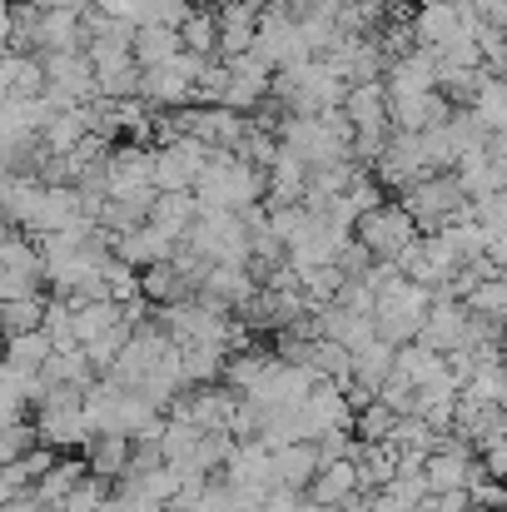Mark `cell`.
<instances>
[{
	"instance_id": "cell-1",
	"label": "cell",
	"mask_w": 507,
	"mask_h": 512,
	"mask_svg": "<svg viewBox=\"0 0 507 512\" xmlns=\"http://www.w3.org/2000/svg\"><path fill=\"white\" fill-rule=\"evenodd\" d=\"M189 194L199 199V209H229V214H239V209H249V204L264 199V174L249 170L244 160H234L224 150H214Z\"/></svg>"
},
{
	"instance_id": "cell-2",
	"label": "cell",
	"mask_w": 507,
	"mask_h": 512,
	"mask_svg": "<svg viewBox=\"0 0 507 512\" xmlns=\"http://www.w3.org/2000/svg\"><path fill=\"white\" fill-rule=\"evenodd\" d=\"M179 244L204 264H234V269L249 264V229L229 209H199V219L189 224V234Z\"/></svg>"
},
{
	"instance_id": "cell-3",
	"label": "cell",
	"mask_w": 507,
	"mask_h": 512,
	"mask_svg": "<svg viewBox=\"0 0 507 512\" xmlns=\"http://www.w3.org/2000/svg\"><path fill=\"white\" fill-rule=\"evenodd\" d=\"M428 304H433V294H428V289H418V284H408V279L383 284V289L373 294V334L388 343V348L413 343L418 339V329H423Z\"/></svg>"
},
{
	"instance_id": "cell-4",
	"label": "cell",
	"mask_w": 507,
	"mask_h": 512,
	"mask_svg": "<svg viewBox=\"0 0 507 512\" xmlns=\"http://www.w3.org/2000/svg\"><path fill=\"white\" fill-rule=\"evenodd\" d=\"M35 443H45L50 453L60 448H85L90 443V428H85V413H80V388H65V383H45V393L35 398Z\"/></svg>"
},
{
	"instance_id": "cell-5",
	"label": "cell",
	"mask_w": 507,
	"mask_h": 512,
	"mask_svg": "<svg viewBox=\"0 0 507 512\" xmlns=\"http://www.w3.org/2000/svg\"><path fill=\"white\" fill-rule=\"evenodd\" d=\"M393 204L413 219L418 234H438L443 224H453V219L468 214V199H463V189H458L453 174H428V179H418L408 194H398Z\"/></svg>"
},
{
	"instance_id": "cell-6",
	"label": "cell",
	"mask_w": 507,
	"mask_h": 512,
	"mask_svg": "<svg viewBox=\"0 0 507 512\" xmlns=\"http://www.w3.org/2000/svg\"><path fill=\"white\" fill-rule=\"evenodd\" d=\"M314 383H319V378H314L309 368H294V363H284V358L269 353V363H264V373L254 378V388L244 393V403L259 408V418H269V413H289V408H299V403L309 398Z\"/></svg>"
},
{
	"instance_id": "cell-7",
	"label": "cell",
	"mask_w": 507,
	"mask_h": 512,
	"mask_svg": "<svg viewBox=\"0 0 507 512\" xmlns=\"http://www.w3.org/2000/svg\"><path fill=\"white\" fill-rule=\"evenodd\" d=\"M353 239L368 249V259H398L413 239H418V229H413V219L393 204V199H383L378 209H368V214H358L353 219Z\"/></svg>"
},
{
	"instance_id": "cell-8",
	"label": "cell",
	"mask_w": 507,
	"mask_h": 512,
	"mask_svg": "<svg viewBox=\"0 0 507 512\" xmlns=\"http://www.w3.org/2000/svg\"><path fill=\"white\" fill-rule=\"evenodd\" d=\"M209 155H214V150H204V145L189 140V135L160 145V150H155V170H150L155 194H184V189H194V179L209 165Z\"/></svg>"
},
{
	"instance_id": "cell-9",
	"label": "cell",
	"mask_w": 507,
	"mask_h": 512,
	"mask_svg": "<svg viewBox=\"0 0 507 512\" xmlns=\"http://www.w3.org/2000/svg\"><path fill=\"white\" fill-rule=\"evenodd\" d=\"M348 244V234L334 229L324 214H309L304 209V224L289 234V244H284V264L299 274V269H314V264H334L338 249Z\"/></svg>"
},
{
	"instance_id": "cell-10",
	"label": "cell",
	"mask_w": 507,
	"mask_h": 512,
	"mask_svg": "<svg viewBox=\"0 0 507 512\" xmlns=\"http://www.w3.org/2000/svg\"><path fill=\"white\" fill-rule=\"evenodd\" d=\"M473 339V319H468V309L458 304V299H433L428 304V314H423V329H418V348H428V353H438V358H448V353H458V348H468Z\"/></svg>"
},
{
	"instance_id": "cell-11",
	"label": "cell",
	"mask_w": 507,
	"mask_h": 512,
	"mask_svg": "<svg viewBox=\"0 0 507 512\" xmlns=\"http://www.w3.org/2000/svg\"><path fill=\"white\" fill-rule=\"evenodd\" d=\"M383 95L388 100H408V95H433L438 90V55L433 50H403L383 65Z\"/></svg>"
},
{
	"instance_id": "cell-12",
	"label": "cell",
	"mask_w": 507,
	"mask_h": 512,
	"mask_svg": "<svg viewBox=\"0 0 507 512\" xmlns=\"http://www.w3.org/2000/svg\"><path fill=\"white\" fill-rule=\"evenodd\" d=\"M473 478H478V458H473V448L458 443V438H443V443L423 458V488H428V493H463Z\"/></svg>"
},
{
	"instance_id": "cell-13",
	"label": "cell",
	"mask_w": 507,
	"mask_h": 512,
	"mask_svg": "<svg viewBox=\"0 0 507 512\" xmlns=\"http://www.w3.org/2000/svg\"><path fill=\"white\" fill-rule=\"evenodd\" d=\"M294 423H299V443H314V438H324L329 428H348L353 423V413H348V403H343V393H338L334 383H314L309 388V398L294 408Z\"/></svg>"
},
{
	"instance_id": "cell-14",
	"label": "cell",
	"mask_w": 507,
	"mask_h": 512,
	"mask_svg": "<svg viewBox=\"0 0 507 512\" xmlns=\"http://www.w3.org/2000/svg\"><path fill=\"white\" fill-rule=\"evenodd\" d=\"M259 10H264L259 0H224V5L214 10V25H219V45H214V60H234V55H249Z\"/></svg>"
},
{
	"instance_id": "cell-15",
	"label": "cell",
	"mask_w": 507,
	"mask_h": 512,
	"mask_svg": "<svg viewBox=\"0 0 507 512\" xmlns=\"http://www.w3.org/2000/svg\"><path fill=\"white\" fill-rule=\"evenodd\" d=\"M458 10L463 0H418V10H408V30L418 50H438L448 35H458Z\"/></svg>"
},
{
	"instance_id": "cell-16",
	"label": "cell",
	"mask_w": 507,
	"mask_h": 512,
	"mask_svg": "<svg viewBox=\"0 0 507 512\" xmlns=\"http://www.w3.org/2000/svg\"><path fill=\"white\" fill-rule=\"evenodd\" d=\"M110 254L125 264V269H150V264H165L169 254H174V244H169L160 229H150V224H140V229H130V234H120V239H110Z\"/></svg>"
},
{
	"instance_id": "cell-17",
	"label": "cell",
	"mask_w": 507,
	"mask_h": 512,
	"mask_svg": "<svg viewBox=\"0 0 507 512\" xmlns=\"http://www.w3.org/2000/svg\"><path fill=\"white\" fill-rule=\"evenodd\" d=\"M304 179H309V165L279 145V155L264 170V204H304Z\"/></svg>"
},
{
	"instance_id": "cell-18",
	"label": "cell",
	"mask_w": 507,
	"mask_h": 512,
	"mask_svg": "<svg viewBox=\"0 0 507 512\" xmlns=\"http://www.w3.org/2000/svg\"><path fill=\"white\" fill-rule=\"evenodd\" d=\"M85 135H95V115L90 105H70V110H55L40 130V150L45 155H70Z\"/></svg>"
},
{
	"instance_id": "cell-19",
	"label": "cell",
	"mask_w": 507,
	"mask_h": 512,
	"mask_svg": "<svg viewBox=\"0 0 507 512\" xmlns=\"http://www.w3.org/2000/svg\"><path fill=\"white\" fill-rule=\"evenodd\" d=\"M343 120L353 125V135L363 130H388V95L378 80H363V85H348L343 95Z\"/></svg>"
},
{
	"instance_id": "cell-20",
	"label": "cell",
	"mask_w": 507,
	"mask_h": 512,
	"mask_svg": "<svg viewBox=\"0 0 507 512\" xmlns=\"http://www.w3.org/2000/svg\"><path fill=\"white\" fill-rule=\"evenodd\" d=\"M130 438H120V433H95L90 443H85V473L90 478H100V483H120V473L130 468Z\"/></svg>"
},
{
	"instance_id": "cell-21",
	"label": "cell",
	"mask_w": 507,
	"mask_h": 512,
	"mask_svg": "<svg viewBox=\"0 0 507 512\" xmlns=\"http://www.w3.org/2000/svg\"><path fill=\"white\" fill-rule=\"evenodd\" d=\"M269 468H274V488H294L304 493L319 473V458H314V443H284V448H269Z\"/></svg>"
},
{
	"instance_id": "cell-22",
	"label": "cell",
	"mask_w": 507,
	"mask_h": 512,
	"mask_svg": "<svg viewBox=\"0 0 507 512\" xmlns=\"http://www.w3.org/2000/svg\"><path fill=\"white\" fill-rule=\"evenodd\" d=\"M60 50H85L80 15H70V10H40V20H35V55H60Z\"/></svg>"
},
{
	"instance_id": "cell-23",
	"label": "cell",
	"mask_w": 507,
	"mask_h": 512,
	"mask_svg": "<svg viewBox=\"0 0 507 512\" xmlns=\"http://www.w3.org/2000/svg\"><path fill=\"white\" fill-rule=\"evenodd\" d=\"M140 299L150 304V309H169V304H184V299H194V284L174 269V264H150V269H140Z\"/></svg>"
},
{
	"instance_id": "cell-24",
	"label": "cell",
	"mask_w": 507,
	"mask_h": 512,
	"mask_svg": "<svg viewBox=\"0 0 507 512\" xmlns=\"http://www.w3.org/2000/svg\"><path fill=\"white\" fill-rule=\"evenodd\" d=\"M199 219V199L184 189V194H155V209H150V229H160L169 244H179L184 234H189V224Z\"/></svg>"
},
{
	"instance_id": "cell-25",
	"label": "cell",
	"mask_w": 507,
	"mask_h": 512,
	"mask_svg": "<svg viewBox=\"0 0 507 512\" xmlns=\"http://www.w3.org/2000/svg\"><path fill=\"white\" fill-rule=\"evenodd\" d=\"M224 348L219 343H184L179 348V383L184 388H214L224 373Z\"/></svg>"
},
{
	"instance_id": "cell-26",
	"label": "cell",
	"mask_w": 507,
	"mask_h": 512,
	"mask_svg": "<svg viewBox=\"0 0 507 512\" xmlns=\"http://www.w3.org/2000/svg\"><path fill=\"white\" fill-rule=\"evenodd\" d=\"M179 50H184V45H179V30H169V25H135V35H130V60H135L140 70L169 65Z\"/></svg>"
},
{
	"instance_id": "cell-27",
	"label": "cell",
	"mask_w": 507,
	"mask_h": 512,
	"mask_svg": "<svg viewBox=\"0 0 507 512\" xmlns=\"http://www.w3.org/2000/svg\"><path fill=\"white\" fill-rule=\"evenodd\" d=\"M353 493H363V488H358V468H353V463H324V468L314 473V483H309V493H304V498L338 512Z\"/></svg>"
},
{
	"instance_id": "cell-28",
	"label": "cell",
	"mask_w": 507,
	"mask_h": 512,
	"mask_svg": "<svg viewBox=\"0 0 507 512\" xmlns=\"http://www.w3.org/2000/svg\"><path fill=\"white\" fill-rule=\"evenodd\" d=\"M120 324H125V314H120V304H110V299H90V304H80V309L70 314V329H75V343H80V348L105 339V334L120 329Z\"/></svg>"
},
{
	"instance_id": "cell-29",
	"label": "cell",
	"mask_w": 507,
	"mask_h": 512,
	"mask_svg": "<svg viewBox=\"0 0 507 512\" xmlns=\"http://www.w3.org/2000/svg\"><path fill=\"white\" fill-rule=\"evenodd\" d=\"M353 468H358V488H363V493H378V488L398 473V448H393V443H358Z\"/></svg>"
},
{
	"instance_id": "cell-30",
	"label": "cell",
	"mask_w": 507,
	"mask_h": 512,
	"mask_svg": "<svg viewBox=\"0 0 507 512\" xmlns=\"http://www.w3.org/2000/svg\"><path fill=\"white\" fill-rule=\"evenodd\" d=\"M85 478H90V473H85V463H75V458H60V463H55V468H50V473L35 483V503H40L45 512H55L60 503H65V498H70V493H75V488H80V483H85Z\"/></svg>"
},
{
	"instance_id": "cell-31",
	"label": "cell",
	"mask_w": 507,
	"mask_h": 512,
	"mask_svg": "<svg viewBox=\"0 0 507 512\" xmlns=\"http://www.w3.org/2000/svg\"><path fill=\"white\" fill-rule=\"evenodd\" d=\"M45 358H50V339H45L40 329H30V334H5V353H0L5 368L35 378V373L45 368Z\"/></svg>"
},
{
	"instance_id": "cell-32",
	"label": "cell",
	"mask_w": 507,
	"mask_h": 512,
	"mask_svg": "<svg viewBox=\"0 0 507 512\" xmlns=\"http://www.w3.org/2000/svg\"><path fill=\"white\" fill-rule=\"evenodd\" d=\"M348 373H353V383L378 388V383L393 373V348H388L383 339H368L363 348H353V353H348Z\"/></svg>"
},
{
	"instance_id": "cell-33",
	"label": "cell",
	"mask_w": 507,
	"mask_h": 512,
	"mask_svg": "<svg viewBox=\"0 0 507 512\" xmlns=\"http://www.w3.org/2000/svg\"><path fill=\"white\" fill-rule=\"evenodd\" d=\"M468 115L478 120V130H483V135H503L507 130V85L498 80V75H493V80H483V90L473 95Z\"/></svg>"
},
{
	"instance_id": "cell-34",
	"label": "cell",
	"mask_w": 507,
	"mask_h": 512,
	"mask_svg": "<svg viewBox=\"0 0 507 512\" xmlns=\"http://www.w3.org/2000/svg\"><path fill=\"white\" fill-rule=\"evenodd\" d=\"M179 45L199 60H214V45H219V25H214V10L209 5H194L179 25Z\"/></svg>"
},
{
	"instance_id": "cell-35",
	"label": "cell",
	"mask_w": 507,
	"mask_h": 512,
	"mask_svg": "<svg viewBox=\"0 0 507 512\" xmlns=\"http://www.w3.org/2000/svg\"><path fill=\"white\" fill-rule=\"evenodd\" d=\"M463 393L473 398V403H488V408H503L507 403V383H503V363L498 358H483L473 373H468V383H463Z\"/></svg>"
},
{
	"instance_id": "cell-36",
	"label": "cell",
	"mask_w": 507,
	"mask_h": 512,
	"mask_svg": "<svg viewBox=\"0 0 507 512\" xmlns=\"http://www.w3.org/2000/svg\"><path fill=\"white\" fill-rule=\"evenodd\" d=\"M40 314H45V294L0 304V339H5V334H30V329H40Z\"/></svg>"
},
{
	"instance_id": "cell-37",
	"label": "cell",
	"mask_w": 507,
	"mask_h": 512,
	"mask_svg": "<svg viewBox=\"0 0 507 512\" xmlns=\"http://www.w3.org/2000/svg\"><path fill=\"white\" fill-rule=\"evenodd\" d=\"M388 443H393L398 453H418V458H428L443 438H438L428 423H418V418H398V423H393V433H388Z\"/></svg>"
},
{
	"instance_id": "cell-38",
	"label": "cell",
	"mask_w": 507,
	"mask_h": 512,
	"mask_svg": "<svg viewBox=\"0 0 507 512\" xmlns=\"http://www.w3.org/2000/svg\"><path fill=\"white\" fill-rule=\"evenodd\" d=\"M463 309H468V319H493V324H503V314H507V284H503V279H488V284H478V289L463 299Z\"/></svg>"
},
{
	"instance_id": "cell-39",
	"label": "cell",
	"mask_w": 507,
	"mask_h": 512,
	"mask_svg": "<svg viewBox=\"0 0 507 512\" xmlns=\"http://www.w3.org/2000/svg\"><path fill=\"white\" fill-rule=\"evenodd\" d=\"M393 423H398V413H388L383 403H368V408H358L353 413V438L358 443H388V433H393Z\"/></svg>"
},
{
	"instance_id": "cell-40",
	"label": "cell",
	"mask_w": 507,
	"mask_h": 512,
	"mask_svg": "<svg viewBox=\"0 0 507 512\" xmlns=\"http://www.w3.org/2000/svg\"><path fill=\"white\" fill-rule=\"evenodd\" d=\"M0 264H5V269H15V274H25V279H35V284H40V249H35V244H30V239H25V234H20V229H15V234H10V239H5V244H0Z\"/></svg>"
},
{
	"instance_id": "cell-41",
	"label": "cell",
	"mask_w": 507,
	"mask_h": 512,
	"mask_svg": "<svg viewBox=\"0 0 507 512\" xmlns=\"http://www.w3.org/2000/svg\"><path fill=\"white\" fill-rule=\"evenodd\" d=\"M338 199H343V209L358 219V214H368V209H378V204H383V189L373 184V174H368V170H358V174H353V184H348Z\"/></svg>"
},
{
	"instance_id": "cell-42",
	"label": "cell",
	"mask_w": 507,
	"mask_h": 512,
	"mask_svg": "<svg viewBox=\"0 0 507 512\" xmlns=\"http://www.w3.org/2000/svg\"><path fill=\"white\" fill-rule=\"evenodd\" d=\"M334 304L343 314H363V319H373V289L363 284V279H343L334 294Z\"/></svg>"
},
{
	"instance_id": "cell-43",
	"label": "cell",
	"mask_w": 507,
	"mask_h": 512,
	"mask_svg": "<svg viewBox=\"0 0 507 512\" xmlns=\"http://www.w3.org/2000/svg\"><path fill=\"white\" fill-rule=\"evenodd\" d=\"M60 463V453H50V448H30V453H20V468H25V478H30V488L50 473Z\"/></svg>"
},
{
	"instance_id": "cell-44",
	"label": "cell",
	"mask_w": 507,
	"mask_h": 512,
	"mask_svg": "<svg viewBox=\"0 0 507 512\" xmlns=\"http://www.w3.org/2000/svg\"><path fill=\"white\" fill-rule=\"evenodd\" d=\"M299 503H304V493H294V488H274V493H264L259 512H294Z\"/></svg>"
},
{
	"instance_id": "cell-45",
	"label": "cell",
	"mask_w": 507,
	"mask_h": 512,
	"mask_svg": "<svg viewBox=\"0 0 507 512\" xmlns=\"http://www.w3.org/2000/svg\"><path fill=\"white\" fill-rule=\"evenodd\" d=\"M90 0H45V10H70V15H80Z\"/></svg>"
},
{
	"instance_id": "cell-46",
	"label": "cell",
	"mask_w": 507,
	"mask_h": 512,
	"mask_svg": "<svg viewBox=\"0 0 507 512\" xmlns=\"http://www.w3.org/2000/svg\"><path fill=\"white\" fill-rule=\"evenodd\" d=\"M294 512H334V508H324V503H309V498H304V503H299Z\"/></svg>"
},
{
	"instance_id": "cell-47",
	"label": "cell",
	"mask_w": 507,
	"mask_h": 512,
	"mask_svg": "<svg viewBox=\"0 0 507 512\" xmlns=\"http://www.w3.org/2000/svg\"><path fill=\"white\" fill-rule=\"evenodd\" d=\"M319 5H324V10H343L348 0H319Z\"/></svg>"
},
{
	"instance_id": "cell-48",
	"label": "cell",
	"mask_w": 507,
	"mask_h": 512,
	"mask_svg": "<svg viewBox=\"0 0 507 512\" xmlns=\"http://www.w3.org/2000/svg\"><path fill=\"white\" fill-rule=\"evenodd\" d=\"M20 5H35V10H45V0H20Z\"/></svg>"
},
{
	"instance_id": "cell-49",
	"label": "cell",
	"mask_w": 507,
	"mask_h": 512,
	"mask_svg": "<svg viewBox=\"0 0 507 512\" xmlns=\"http://www.w3.org/2000/svg\"><path fill=\"white\" fill-rule=\"evenodd\" d=\"M234 512H259V508H254V503H239V508H234Z\"/></svg>"
},
{
	"instance_id": "cell-50",
	"label": "cell",
	"mask_w": 507,
	"mask_h": 512,
	"mask_svg": "<svg viewBox=\"0 0 507 512\" xmlns=\"http://www.w3.org/2000/svg\"><path fill=\"white\" fill-rule=\"evenodd\" d=\"M165 512H169V508H165Z\"/></svg>"
}]
</instances>
